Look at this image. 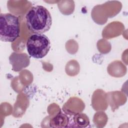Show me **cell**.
<instances>
[{
	"mask_svg": "<svg viewBox=\"0 0 128 128\" xmlns=\"http://www.w3.org/2000/svg\"><path fill=\"white\" fill-rule=\"evenodd\" d=\"M26 26L34 34H42L49 30L52 24V18L50 12L44 6L32 7L26 16Z\"/></svg>",
	"mask_w": 128,
	"mask_h": 128,
	"instance_id": "6da1fadb",
	"label": "cell"
},
{
	"mask_svg": "<svg viewBox=\"0 0 128 128\" xmlns=\"http://www.w3.org/2000/svg\"><path fill=\"white\" fill-rule=\"evenodd\" d=\"M20 34V24L18 16L10 13L0 14V40L12 42Z\"/></svg>",
	"mask_w": 128,
	"mask_h": 128,
	"instance_id": "7a4b0ae2",
	"label": "cell"
},
{
	"mask_svg": "<svg viewBox=\"0 0 128 128\" xmlns=\"http://www.w3.org/2000/svg\"><path fill=\"white\" fill-rule=\"evenodd\" d=\"M50 42L44 34H34L30 36L26 42L27 51L30 56L40 59L44 58L50 48Z\"/></svg>",
	"mask_w": 128,
	"mask_h": 128,
	"instance_id": "3957f363",
	"label": "cell"
},
{
	"mask_svg": "<svg viewBox=\"0 0 128 128\" xmlns=\"http://www.w3.org/2000/svg\"><path fill=\"white\" fill-rule=\"evenodd\" d=\"M68 124H70V120L68 114L61 112L52 118L50 122V126L52 128H67Z\"/></svg>",
	"mask_w": 128,
	"mask_h": 128,
	"instance_id": "277c9868",
	"label": "cell"
},
{
	"mask_svg": "<svg viewBox=\"0 0 128 128\" xmlns=\"http://www.w3.org/2000/svg\"><path fill=\"white\" fill-rule=\"evenodd\" d=\"M72 124L74 127L86 128L90 124L89 118L84 113H77L72 117Z\"/></svg>",
	"mask_w": 128,
	"mask_h": 128,
	"instance_id": "5b68a950",
	"label": "cell"
}]
</instances>
